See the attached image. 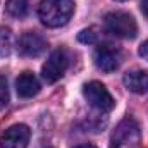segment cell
Masks as SVG:
<instances>
[{
	"label": "cell",
	"instance_id": "12",
	"mask_svg": "<svg viewBox=\"0 0 148 148\" xmlns=\"http://www.w3.org/2000/svg\"><path fill=\"white\" fill-rule=\"evenodd\" d=\"M77 40H79L81 43H84V45H93V43H97L98 35L95 33L93 28H88V29H83V31L77 35Z\"/></svg>",
	"mask_w": 148,
	"mask_h": 148
},
{
	"label": "cell",
	"instance_id": "10",
	"mask_svg": "<svg viewBox=\"0 0 148 148\" xmlns=\"http://www.w3.org/2000/svg\"><path fill=\"white\" fill-rule=\"evenodd\" d=\"M40 81L31 71H24L23 74H19L17 81H16V90H17V95L23 97V98H31L38 95L40 91Z\"/></svg>",
	"mask_w": 148,
	"mask_h": 148
},
{
	"label": "cell",
	"instance_id": "11",
	"mask_svg": "<svg viewBox=\"0 0 148 148\" xmlns=\"http://www.w3.org/2000/svg\"><path fill=\"white\" fill-rule=\"evenodd\" d=\"M5 10L14 19H24L29 12V3L28 0H7Z\"/></svg>",
	"mask_w": 148,
	"mask_h": 148
},
{
	"label": "cell",
	"instance_id": "2",
	"mask_svg": "<svg viewBox=\"0 0 148 148\" xmlns=\"http://www.w3.org/2000/svg\"><path fill=\"white\" fill-rule=\"evenodd\" d=\"M141 147V133L140 126L134 119H122L115 131L112 133L110 148H140Z\"/></svg>",
	"mask_w": 148,
	"mask_h": 148
},
{
	"label": "cell",
	"instance_id": "7",
	"mask_svg": "<svg viewBox=\"0 0 148 148\" xmlns=\"http://www.w3.org/2000/svg\"><path fill=\"white\" fill-rule=\"evenodd\" d=\"M31 131L26 124H14L0 136V148H28Z\"/></svg>",
	"mask_w": 148,
	"mask_h": 148
},
{
	"label": "cell",
	"instance_id": "16",
	"mask_svg": "<svg viewBox=\"0 0 148 148\" xmlns=\"http://www.w3.org/2000/svg\"><path fill=\"white\" fill-rule=\"evenodd\" d=\"M74 148H97V147H93V145H79V147H74Z\"/></svg>",
	"mask_w": 148,
	"mask_h": 148
},
{
	"label": "cell",
	"instance_id": "1",
	"mask_svg": "<svg viewBox=\"0 0 148 148\" xmlns=\"http://www.w3.org/2000/svg\"><path fill=\"white\" fill-rule=\"evenodd\" d=\"M73 12V0H41L38 5V17L47 28H60L67 24Z\"/></svg>",
	"mask_w": 148,
	"mask_h": 148
},
{
	"label": "cell",
	"instance_id": "9",
	"mask_svg": "<svg viewBox=\"0 0 148 148\" xmlns=\"http://www.w3.org/2000/svg\"><path fill=\"white\" fill-rule=\"evenodd\" d=\"M122 83L131 93L136 95L148 93V71H141V69L127 71L122 77Z\"/></svg>",
	"mask_w": 148,
	"mask_h": 148
},
{
	"label": "cell",
	"instance_id": "15",
	"mask_svg": "<svg viewBox=\"0 0 148 148\" xmlns=\"http://www.w3.org/2000/svg\"><path fill=\"white\" fill-rule=\"evenodd\" d=\"M141 12L145 14V17L148 19V0H141Z\"/></svg>",
	"mask_w": 148,
	"mask_h": 148
},
{
	"label": "cell",
	"instance_id": "17",
	"mask_svg": "<svg viewBox=\"0 0 148 148\" xmlns=\"http://www.w3.org/2000/svg\"><path fill=\"white\" fill-rule=\"evenodd\" d=\"M115 2H124V0H115Z\"/></svg>",
	"mask_w": 148,
	"mask_h": 148
},
{
	"label": "cell",
	"instance_id": "13",
	"mask_svg": "<svg viewBox=\"0 0 148 148\" xmlns=\"http://www.w3.org/2000/svg\"><path fill=\"white\" fill-rule=\"evenodd\" d=\"M9 103V88H7V79L0 74V110L5 109Z\"/></svg>",
	"mask_w": 148,
	"mask_h": 148
},
{
	"label": "cell",
	"instance_id": "8",
	"mask_svg": "<svg viewBox=\"0 0 148 148\" xmlns=\"http://www.w3.org/2000/svg\"><path fill=\"white\" fill-rule=\"evenodd\" d=\"M47 50V41L41 35L28 31L19 38V52L24 57H40Z\"/></svg>",
	"mask_w": 148,
	"mask_h": 148
},
{
	"label": "cell",
	"instance_id": "3",
	"mask_svg": "<svg viewBox=\"0 0 148 148\" xmlns=\"http://www.w3.org/2000/svg\"><path fill=\"white\" fill-rule=\"evenodd\" d=\"M103 26L107 29V33H110L117 38H124V40H133L138 33V24L134 21V17L127 12H109L103 19Z\"/></svg>",
	"mask_w": 148,
	"mask_h": 148
},
{
	"label": "cell",
	"instance_id": "14",
	"mask_svg": "<svg viewBox=\"0 0 148 148\" xmlns=\"http://www.w3.org/2000/svg\"><path fill=\"white\" fill-rule=\"evenodd\" d=\"M140 55H141V57L148 62V40H147V41H143V43L140 45Z\"/></svg>",
	"mask_w": 148,
	"mask_h": 148
},
{
	"label": "cell",
	"instance_id": "4",
	"mask_svg": "<svg viewBox=\"0 0 148 148\" xmlns=\"http://www.w3.org/2000/svg\"><path fill=\"white\" fill-rule=\"evenodd\" d=\"M83 97L93 109H97L100 112H110L115 107V100L112 98L109 90L98 81L86 83L83 86Z\"/></svg>",
	"mask_w": 148,
	"mask_h": 148
},
{
	"label": "cell",
	"instance_id": "6",
	"mask_svg": "<svg viewBox=\"0 0 148 148\" xmlns=\"http://www.w3.org/2000/svg\"><path fill=\"white\" fill-rule=\"evenodd\" d=\"M93 60H95V66L103 71V73H114L119 66H121V60H122V53L119 48H115L114 45H98L95 48V53H93Z\"/></svg>",
	"mask_w": 148,
	"mask_h": 148
},
{
	"label": "cell",
	"instance_id": "5",
	"mask_svg": "<svg viewBox=\"0 0 148 148\" xmlns=\"http://www.w3.org/2000/svg\"><path fill=\"white\" fill-rule=\"evenodd\" d=\"M69 67V59L64 50H55L50 53L47 62L41 67V76L47 83H57Z\"/></svg>",
	"mask_w": 148,
	"mask_h": 148
}]
</instances>
